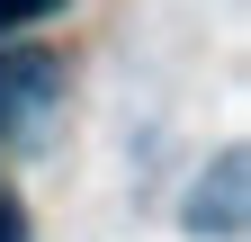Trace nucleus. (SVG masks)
<instances>
[{"instance_id":"1","label":"nucleus","mask_w":251,"mask_h":242,"mask_svg":"<svg viewBox=\"0 0 251 242\" xmlns=\"http://www.w3.org/2000/svg\"><path fill=\"white\" fill-rule=\"evenodd\" d=\"M54 108H63V63L54 54H0V135L9 144H45L54 126Z\"/></svg>"},{"instance_id":"2","label":"nucleus","mask_w":251,"mask_h":242,"mask_svg":"<svg viewBox=\"0 0 251 242\" xmlns=\"http://www.w3.org/2000/svg\"><path fill=\"white\" fill-rule=\"evenodd\" d=\"M242 189H251V162H242V153H215V170L188 189V233L242 242Z\"/></svg>"},{"instance_id":"3","label":"nucleus","mask_w":251,"mask_h":242,"mask_svg":"<svg viewBox=\"0 0 251 242\" xmlns=\"http://www.w3.org/2000/svg\"><path fill=\"white\" fill-rule=\"evenodd\" d=\"M63 0H0V36H9V27H36V18H54Z\"/></svg>"},{"instance_id":"4","label":"nucleus","mask_w":251,"mask_h":242,"mask_svg":"<svg viewBox=\"0 0 251 242\" xmlns=\"http://www.w3.org/2000/svg\"><path fill=\"white\" fill-rule=\"evenodd\" d=\"M0 242H27V216H18V197L0 189Z\"/></svg>"}]
</instances>
